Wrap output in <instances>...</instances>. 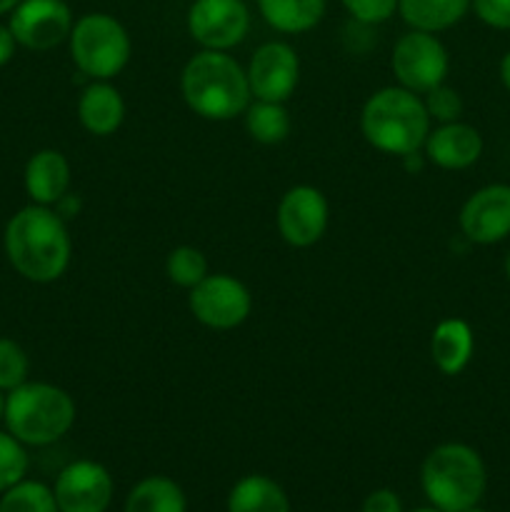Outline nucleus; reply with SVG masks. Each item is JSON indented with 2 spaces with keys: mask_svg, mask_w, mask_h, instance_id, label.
I'll list each match as a JSON object with an SVG mask.
<instances>
[{
  "mask_svg": "<svg viewBox=\"0 0 510 512\" xmlns=\"http://www.w3.org/2000/svg\"><path fill=\"white\" fill-rule=\"evenodd\" d=\"M423 103H425V110H428L430 120L433 123H455V120H460V115H463L465 105H463V98H460V93L455 88H450V85H438V88H433L430 93L423 95Z\"/></svg>",
  "mask_w": 510,
  "mask_h": 512,
  "instance_id": "28",
  "label": "nucleus"
},
{
  "mask_svg": "<svg viewBox=\"0 0 510 512\" xmlns=\"http://www.w3.org/2000/svg\"><path fill=\"white\" fill-rule=\"evenodd\" d=\"M78 120L95 138H110L125 123L123 93L110 80H90L78 98Z\"/></svg>",
  "mask_w": 510,
  "mask_h": 512,
  "instance_id": "17",
  "label": "nucleus"
},
{
  "mask_svg": "<svg viewBox=\"0 0 510 512\" xmlns=\"http://www.w3.org/2000/svg\"><path fill=\"white\" fill-rule=\"evenodd\" d=\"M330 223V205L315 185H293L280 198L275 210L278 233L290 248H313L320 243Z\"/></svg>",
  "mask_w": 510,
  "mask_h": 512,
  "instance_id": "10",
  "label": "nucleus"
},
{
  "mask_svg": "<svg viewBox=\"0 0 510 512\" xmlns=\"http://www.w3.org/2000/svg\"><path fill=\"white\" fill-rule=\"evenodd\" d=\"M75 400L53 383L28 380L5 395V430L30 448L58 443L75 425Z\"/></svg>",
  "mask_w": 510,
  "mask_h": 512,
  "instance_id": "4",
  "label": "nucleus"
},
{
  "mask_svg": "<svg viewBox=\"0 0 510 512\" xmlns=\"http://www.w3.org/2000/svg\"><path fill=\"white\" fill-rule=\"evenodd\" d=\"M180 93L195 115L213 123L238 118L253 100L245 68L225 50H198L180 73Z\"/></svg>",
  "mask_w": 510,
  "mask_h": 512,
  "instance_id": "2",
  "label": "nucleus"
},
{
  "mask_svg": "<svg viewBox=\"0 0 510 512\" xmlns=\"http://www.w3.org/2000/svg\"><path fill=\"white\" fill-rule=\"evenodd\" d=\"M20 3H23V0H0V15H8V13H13V10L18 8Z\"/></svg>",
  "mask_w": 510,
  "mask_h": 512,
  "instance_id": "36",
  "label": "nucleus"
},
{
  "mask_svg": "<svg viewBox=\"0 0 510 512\" xmlns=\"http://www.w3.org/2000/svg\"><path fill=\"white\" fill-rule=\"evenodd\" d=\"M70 180H73V170H70L68 158L55 148L35 150L25 163L23 185L30 203L35 205L53 208L70 190Z\"/></svg>",
  "mask_w": 510,
  "mask_h": 512,
  "instance_id": "16",
  "label": "nucleus"
},
{
  "mask_svg": "<svg viewBox=\"0 0 510 512\" xmlns=\"http://www.w3.org/2000/svg\"><path fill=\"white\" fill-rule=\"evenodd\" d=\"M228 512H290L285 490L265 475H245L228 495Z\"/></svg>",
  "mask_w": 510,
  "mask_h": 512,
  "instance_id": "21",
  "label": "nucleus"
},
{
  "mask_svg": "<svg viewBox=\"0 0 510 512\" xmlns=\"http://www.w3.org/2000/svg\"><path fill=\"white\" fill-rule=\"evenodd\" d=\"M28 375L30 360L23 345L10 338H0V390L10 393V390L20 388L23 383H28Z\"/></svg>",
  "mask_w": 510,
  "mask_h": 512,
  "instance_id": "27",
  "label": "nucleus"
},
{
  "mask_svg": "<svg viewBox=\"0 0 510 512\" xmlns=\"http://www.w3.org/2000/svg\"><path fill=\"white\" fill-rule=\"evenodd\" d=\"M475 335L463 318L440 320L430 335V358L443 375H460L473 360Z\"/></svg>",
  "mask_w": 510,
  "mask_h": 512,
  "instance_id": "18",
  "label": "nucleus"
},
{
  "mask_svg": "<svg viewBox=\"0 0 510 512\" xmlns=\"http://www.w3.org/2000/svg\"><path fill=\"white\" fill-rule=\"evenodd\" d=\"M185 493L165 475L143 478L125 500V512H185Z\"/></svg>",
  "mask_w": 510,
  "mask_h": 512,
  "instance_id": "22",
  "label": "nucleus"
},
{
  "mask_svg": "<svg viewBox=\"0 0 510 512\" xmlns=\"http://www.w3.org/2000/svg\"><path fill=\"white\" fill-rule=\"evenodd\" d=\"M250 8L245 0H193L185 15L188 33L200 50H230L250 33Z\"/></svg>",
  "mask_w": 510,
  "mask_h": 512,
  "instance_id": "9",
  "label": "nucleus"
},
{
  "mask_svg": "<svg viewBox=\"0 0 510 512\" xmlns=\"http://www.w3.org/2000/svg\"><path fill=\"white\" fill-rule=\"evenodd\" d=\"M420 483L433 508L465 512L485 495L488 473L478 450L465 443H443L425 458Z\"/></svg>",
  "mask_w": 510,
  "mask_h": 512,
  "instance_id": "5",
  "label": "nucleus"
},
{
  "mask_svg": "<svg viewBox=\"0 0 510 512\" xmlns=\"http://www.w3.org/2000/svg\"><path fill=\"white\" fill-rule=\"evenodd\" d=\"M53 495L60 512H105L113 500V478L95 460H75L60 470Z\"/></svg>",
  "mask_w": 510,
  "mask_h": 512,
  "instance_id": "14",
  "label": "nucleus"
},
{
  "mask_svg": "<svg viewBox=\"0 0 510 512\" xmlns=\"http://www.w3.org/2000/svg\"><path fill=\"white\" fill-rule=\"evenodd\" d=\"M15 48H18V40H15L13 30H10L8 25L0 23V68H3V65H8L10 60H13Z\"/></svg>",
  "mask_w": 510,
  "mask_h": 512,
  "instance_id": "33",
  "label": "nucleus"
},
{
  "mask_svg": "<svg viewBox=\"0 0 510 512\" xmlns=\"http://www.w3.org/2000/svg\"><path fill=\"white\" fill-rule=\"evenodd\" d=\"M470 0H398V15L410 30L443 33L468 15Z\"/></svg>",
  "mask_w": 510,
  "mask_h": 512,
  "instance_id": "20",
  "label": "nucleus"
},
{
  "mask_svg": "<svg viewBox=\"0 0 510 512\" xmlns=\"http://www.w3.org/2000/svg\"><path fill=\"white\" fill-rule=\"evenodd\" d=\"M470 10L488 28L510 30V0H470Z\"/></svg>",
  "mask_w": 510,
  "mask_h": 512,
  "instance_id": "30",
  "label": "nucleus"
},
{
  "mask_svg": "<svg viewBox=\"0 0 510 512\" xmlns=\"http://www.w3.org/2000/svg\"><path fill=\"white\" fill-rule=\"evenodd\" d=\"M460 233L475 245H495L510 235V185L493 183L475 190L458 215Z\"/></svg>",
  "mask_w": 510,
  "mask_h": 512,
  "instance_id": "13",
  "label": "nucleus"
},
{
  "mask_svg": "<svg viewBox=\"0 0 510 512\" xmlns=\"http://www.w3.org/2000/svg\"><path fill=\"white\" fill-rule=\"evenodd\" d=\"M340 5L353 18V23L365 28L388 23L398 13V0H340Z\"/></svg>",
  "mask_w": 510,
  "mask_h": 512,
  "instance_id": "29",
  "label": "nucleus"
},
{
  "mask_svg": "<svg viewBox=\"0 0 510 512\" xmlns=\"http://www.w3.org/2000/svg\"><path fill=\"white\" fill-rule=\"evenodd\" d=\"M390 70L400 88L425 95L445 83L450 70V55L443 40L425 30H408L400 35L390 53Z\"/></svg>",
  "mask_w": 510,
  "mask_h": 512,
  "instance_id": "7",
  "label": "nucleus"
},
{
  "mask_svg": "<svg viewBox=\"0 0 510 512\" xmlns=\"http://www.w3.org/2000/svg\"><path fill=\"white\" fill-rule=\"evenodd\" d=\"M53 210L65 220V223H68V220L78 218L80 215V210H83V198H80L78 193H73V190H68V193L53 205Z\"/></svg>",
  "mask_w": 510,
  "mask_h": 512,
  "instance_id": "32",
  "label": "nucleus"
},
{
  "mask_svg": "<svg viewBox=\"0 0 510 512\" xmlns=\"http://www.w3.org/2000/svg\"><path fill=\"white\" fill-rule=\"evenodd\" d=\"M68 48L75 68L85 78L113 80L128 68L133 40L115 15L85 13L73 23Z\"/></svg>",
  "mask_w": 510,
  "mask_h": 512,
  "instance_id": "6",
  "label": "nucleus"
},
{
  "mask_svg": "<svg viewBox=\"0 0 510 512\" xmlns=\"http://www.w3.org/2000/svg\"><path fill=\"white\" fill-rule=\"evenodd\" d=\"M190 315L203 328L235 330L253 313V295L248 285L230 273H210L203 283L188 290Z\"/></svg>",
  "mask_w": 510,
  "mask_h": 512,
  "instance_id": "8",
  "label": "nucleus"
},
{
  "mask_svg": "<svg viewBox=\"0 0 510 512\" xmlns=\"http://www.w3.org/2000/svg\"><path fill=\"white\" fill-rule=\"evenodd\" d=\"M245 75L255 100L288 103L300 83V58L285 40H268L250 55Z\"/></svg>",
  "mask_w": 510,
  "mask_h": 512,
  "instance_id": "11",
  "label": "nucleus"
},
{
  "mask_svg": "<svg viewBox=\"0 0 510 512\" xmlns=\"http://www.w3.org/2000/svg\"><path fill=\"white\" fill-rule=\"evenodd\" d=\"M0 512H60L53 490L38 480H20L0 495Z\"/></svg>",
  "mask_w": 510,
  "mask_h": 512,
  "instance_id": "25",
  "label": "nucleus"
},
{
  "mask_svg": "<svg viewBox=\"0 0 510 512\" xmlns=\"http://www.w3.org/2000/svg\"><path fill=\"white\" fill-rule=\"evenodd\" d=\"M465 512H485V510H480L478 505H475V508H470V510H465Z\"/></svg>",
  "mask_w": 510,
  "mask_h": 512,
  "instance_id": "40",
  "label": "nucleus"
},
{
  "mask_svg": "<svg viewBox=\"0 0 510 512\" xmlns=\"http://www.w3.org/2000/svg\"><path fill=\"white\" fill-rule=\"evenodd\" d=\"M5 255L15 273L38 285L55 283L73 260L68 223L48 205H25L5 225Z\"/></svg>",
  "mask_w": 510,
  "mask_h": 512,
  "instance_id": "1",
  "label": "nucleus"
},
{
  "mask_svg": "<svg viewBox=\"0 0 510 512\" xmlns=\"http://www.w3.org/2000/svg\"><path fill=\"white\" fill-rule=\"evenodd\" d=\"M73 23V10L65 0H23L10 13L8 28L25 50L45 53L68 43Z\"/></svg>",
  "mask_w": 510,
  "mask_h": 512,
  "instance_id": "12",
  "label": "nucleus"
},
{
  "mask_svg": "<svg viewBox=\"0 0 510 512\" xmlns=\"http://www.w3.org/2000/svg\"><path fill=\"white\" fill-rule=\"evenodd\" d=\"M400 160H403V165H405V170H408V173H418V170H423V165L428 163V160H425V155H423V150L405 155V158H400Z\"/></svg>",
  "mask_w": 510,
  "mask_h": 512,
  "instance_id": "34",
  "label": "nucleus"
},
{
  "mask_svg": "<svg viewBox=\"0 0 510 512\" xmlns=\"http://www.w3.org/2000/svg\"><path fill=\"white\" fill-rule=\"evenodd\" d=\"M415 512H443V510H438V508H420V510H415Z\"/></svg>",
  "mask_w": 510,
  "mask_h": 512,
  "instance_id": "39",
  "label": "nucleus"
},
{
  "mask_svg": "<svg viewBox=\"0 0 510 512\" xmlns=\"http://www.w3.org/2000/svg\"><path fill=\"white\" fill-rule=\"evenodd\" d=\"M483 148L485 143L478 128L455 120V123H440L438 128H430L423 155L440 170H465L478 163Z\"/></svg>",
  "mask_w": 510,
  "mask_h": 512,
  "instance_id": "15",
  "label": "nucleus"
},
{
  "mask_svg": "<svg viewBox=\"0 0 510 512\" xmlns=\"http://www.w3.org/2000/svg\"><path fill=\"white\" fill-rule=\"evenodd\" d=\"M258 13L275 33L303 35L318 28L325 18L328 0H255Z\"/></svg>",
  "mask_w": 510,
  "mask_h": 512,
  "instance_id": "19",
  "label": "nucleus"
},
{
  "mask_svg": "<svg viewBox=\"0 0 510 512\" xmlns=\"http://www.w3.org/2000/svg\"><path fill=\"white\" fill-rule=\"evenodd\" d=\"M165 275L173 285L183 290H193L195 285L203 283L210 275L208 258L195 245H178L165 258Z\"/></svg>",
  "mask_w": 510,
  "mask_h": 512,
  "instance_id": "24",
  "label": "nucleus"
},
{
  "mask_svg": "<svg viewBox=\"0 0 510 512\" xmlns=\"http://www.w3.org/2000/svg\"><path fill=\"white\" fill-rule=\"evenodd\" d=\"M433 120L425 110L423 95L400 85H388L370 95L360 110V133L385 155L405 158L423 150Z\"/></svg>",
  "mask_w": 510,
  "mask_h": 512,
  "instance_id": "3",
  "label": "nucleus"
},
{
  "mask_svg": "<svg viewBox=\"0 0 510 512\" xmlns=\"http://www.w3.org/2000/svg\"><path fill=\"white\" fill-rule=\"evenodd\" d=\"M363 512H403V505L393 490H375L365 498Z\"/></svg>",
  "mask_w": 510,
  "mask_h": 512,
  "instance_id": "31",
  "label": "nucleus"
},
{
  "mask_svg": "<svg viewBox=\"0 0 510 512\" xmlns=\"http://www.w3.org/2000/svg\"><path fill=\"white\" fill-rule=\"evenodd\" d=\"M245 130L250 138L260 145H280L288 140L293 130L285 103H270V100H250V105L243 113Z\"/></svg>",
  "mask_w": 510,
  "mask_h": 512,
  "instance_id": "23",
  "label": "nucleus"
},
{
  "mask_svg": "<svg viewBox=\"0 0 510 512\" xmlns=\"http://www.w3.org/2000/svg\"><path fill=\"white\" fill-rule=\"evenodd\" d=\"M5 395L8 393H3V390H0V420H3V415H5Z\"/></svg>",
  "mask_w": 510,
  "mask_h": 512,
  "instance_id": "37",
  "label": "nucleus"
},
{
  "mask_svg": "<svg viewBox=\"0 0 510 512\" xmlns=\"http://www.w3.org/2000/svg\"><path fill=\"white\" fill-rule=\"evenodd\" d=\"M505 275H508V280H510V253H508V258H505Z\"/></svg>",
  "mask_w": 510,
  "mask_h": 512,
  "instance_id": "38",
  "label": "nucleus"
},
{
  "mask_svg": "<svg viewBox=\"0 0 510 512\" xmlns=\"http://www.w3.org/2000/svg\"><path fill=\"white\" fill-rule=\"evenodd\" d=\"M25 473H28L25 445L13 438L8 430H0V495L25 480Z\"/></svg>",
  "mask_w": 510,
  "mask_h": 512,
  "instance_id": "26",
  "label": "nucleus"
},
{
  "mask_svg": "<svg viewBox=\"0 0 510 512\" xmlns=\"http://www.w3.org/2000/svg\"><path fill=\"white\" fill-rule=\"evenodd\" d=\"M500 80H503L505 90L510 93V50L503 55V60H500Z\"/></svg>",
  "mask_w": 510,
  "mask_h": 512,
  "instance_id": "35",
  "label": "nucleus"
}]
</instances>
